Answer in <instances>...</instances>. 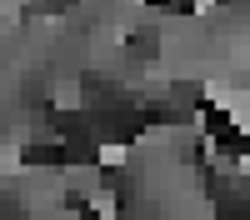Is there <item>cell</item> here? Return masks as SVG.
<instances>
[{"mask_svg":"<svg viewBox=\"0 0 250 220\" xmlns=\"http://www.w3.org/2000/svg\"><path fill=\"white\" fill-rule=\"evenodd\" d=\"M155 10H175V15H190L195 10V0H150Z\"/></svg>","mask_w":250,"mask_h":220,"instance_id":"cell-1","label":"cell"}]
</instances>
